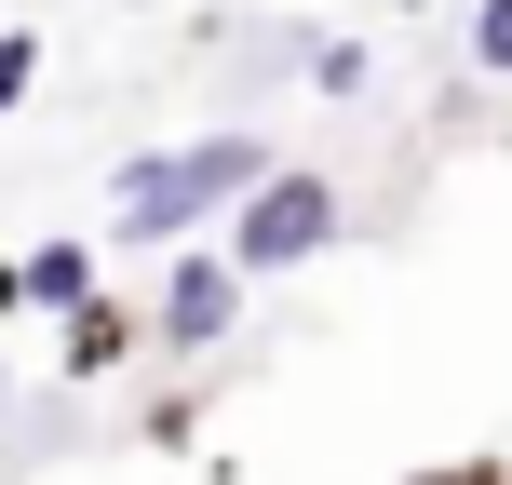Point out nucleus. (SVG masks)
<instances>
[{
	"label": "nucleus",
	"instance_id": "nucleus-1",
	"mask_svg": "<svg viewBox=\"0 0 512 485\" xmlns=\"http://www.w3.org/2000/svg\"><path fill=\"white\" fill-rule=\"evenodd\" d=\"M270 176V135H176V149H149V162H122V189H108V243H203V230H230V203Z\"/></svg>",
	"mask_w": 512,
	"mask_h": 485
},
{
	"label": "nucleus",
	"instance_id": "nucleus-2",
	"mask_svg": "<svg viewBox=\"0 0 512 485\" xmlns=\"http://www.w3.org/2000/svg\"><path fill=\"white\" fill-rule=\"evenodd\" d=\"M337 176L324 162H270V176L230 203V230H216V256H230L243 283H270V270H310V256H337Z\"/></svg>",
	"mask_w": 512,
	"mask_h": 485
},
{
	"label": "nucleus",
	"instance_id": "nucleus-3",
	"mask_svg": "<svg viewBox=\"0 0 512 485\" xmlns=\"http://www.w3.org/2000/svg\"><path fill=\"white\" fill-rule=\"evenodd\" d=\"M230 324H243V270L216 243H176L162 256V297H149V337L162 351H230Z\"/></svg>",
	"mask_w": 512,
	"mask_h": 485
},
{
	"label": "nucleus",
	"instance_id": "nucleus-4",
	"mask_svg": "<svg viewBox=\"0 0 512 485\" xmlns=\"http://www.w3.org/2000/svg\"><path fill=\"white\" fill-rule=\"evenodd\" d=\"M135 337H149V324H135V310H122V297L95 283V297H81L68 324H54V364H68V378L95 391V378H122V364H135Z\"/></svg>",
	"mask_w": 512,
	"mask_h": 485
},
{
	"label": "nucleus",
	"instance_id": "nucleus-5",
	"mask_svg": "<svg viewBox=\"0 0 512 485\" xmlns=\"http://www.w3.org/2000/svg\"><path fill=\"white\" fill-rule=\"evenodd\" d=\"M14 270H27V310H54V324H68V310L95 297V243H27Z\"/></svg>",
	"mask_w": 512,
	"mask_h": 485
},
{
	"label": "nucleus",
	"instance_id": "nucleus-6",
	"mask_svg": "<svg viewBox=\"0 0 512 485\" xmlns=\"http://www.w3.org/2000/svg\"><path fill=\"white\" fill-rule=\"evenodd\" d=\"M364 81H378L364 41H310V95H364Z\"/></svg>",
	"mask_w": 512,
	"mask_h": 485
},
{
	"label": "nucleus",
	"instance_id": "nucleus-7",
	"mask_svg": "<svg viewBox=\"0 0 512 485\" xmlns=\"http://www.w3.org/2000/svg\"><path fill=\"white\" fill-rule=\"evenodd\" d=\"M472 68L512 81V0H472Z\"/></svg>",
	"mask_w": 512,
	"mask_h": 485
},
{
	"label": "nucleus",
	"instance_id": "nucleus-8",
	"mask_svg": "<svg viewBox=\"0 0 512 485\" xmlns=\"http://www.w3.org/2000/svg\"><path fill=\"white\" fill-rule=\"evenodd\" d=\"M27 81H41V27H0V108H27Z\"/></svg>",
	"mask_w": 512,
	"mask_h": 485
},
{
	"label": "nucleus",
	"instance_id": "nucleus-9",
	"mask_svg": "<svg viewBox=\"0 0 512 485\" xmlns=\"http://www.w3.org/2000/svg\"><path fill=\"white\" fill-rule=\"evenodd\" d=\"M418 485H512V459H445V472H418Z\"/></svg>",
	"mask_w": 512,
	"mask_h": 485
},
{
	"label": "nucleus",
	"instance_id": "nucleus-10",
	"mask_svg": "<svg viewBox=\"0 0 512 485\" xmlns=\"http://www.w3.org/2000/svg\"><path fill=\"white\" fill-rule=\"evenodd\" d=\"M14 310H27V270H14V256H0V324H14Z\"/></svg>",
	"mask_w": 512,
	"mask_h": 485
},
{
	"label": "nucleus",
	"instance_id": "nucleus-11",
	"mask_svg": "<svg viewBox=\"0 0 512 485\" xmlns=\"http://www.w3.org/2000/svg\"><path fill=\"white\" fill-rule=\"evenodd\" d=\"M405 14H418V0H405Z\"/></svg>",
	"mask_w": 512,
	"mask_h": 485
}]
</instances>
